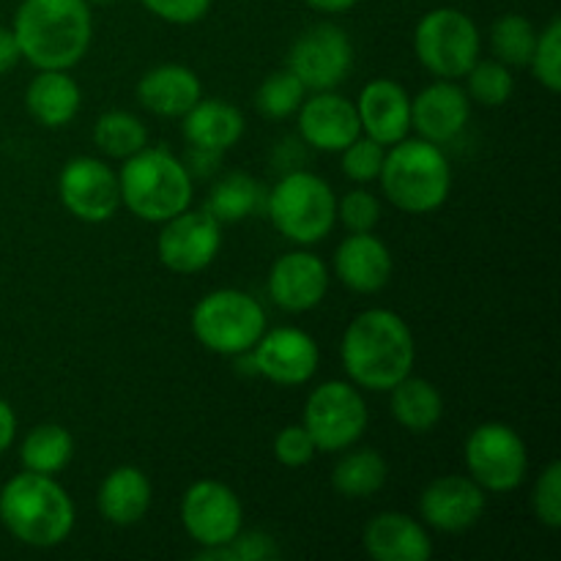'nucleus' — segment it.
Returning <instances> with one entry per match:
<instances>
[{"instance_id": "obj_1", "label": "nucleus", "mask_w": 561, "mask_h": 561, "mask_svg": "<svg viewBox=\"0 0 561 561\" xmlns=\"http://www.w3.org/2000/svg\"><path fill=\"white\" fill-rule=\"evenodd\" d=\"M343 367L356 387L367 392H389L411 376L416 359L414 334L392 310H365L348 323L340 345Z\"/></svg>"}, {"instance_id": "obj_2", "label": "nucleus", "mask_w": 561, "mask_h": 561, "mask_svg": "<svg viewBox=\"0 0 561 561\" xmlns=\"http://www.w3.org/2000/svg\"><path fill=\"white\" fill-rule=\"evenodd\" d=\"M11 31L27 64L69 71L91 47V9L85 0H22Z\"/></svg>"}, {"instance_id": "obj_3", "label": "nucleus", "mask_w": 561, "mask_h": 561, "mask_svg": "<svg viewBox=\"0 0 561 561\" xmlns=\"http://www.w3.org/2000/svg\"><path fill=\"white\" fill-rule=\"evenodd\" d=\"M0 520L25 546L55 548L75 529V504L53 477L22 471L0 488Z\"/></svg>"}, {"instance_id": "obj_4", "label": "nucleus", "mask_w": 561, "mask_h": 561, "mask_svg": "<svg viewBox=\"0 0 561 561\" xmlns=\"http://www.w3.org/2000/svg\"><path fill=\"white\" fill-rule=\"evenodd\" d=\"M381 190L394 208L405 214H431L447 203L453 190V168L436 142L403 137L383 157Z\"/></svg>"}, {"instance_id": "obj_5", "label": "nucleus", "mask_w": 561, "mask_h": 561, "mask_svg": "<svg viewBox=\"0 0 561 561\" xmlns=\"http://www.w3.org/2000/svg\"><path fill=\"white\" fill-rule=\"evenodd\" d=\"M121 203L142 222H168L192 203V173L164 148H142L124 159Z\"/></svg>"}, {"instance_id": "obj_6", "label": "nucleus", "mask_w": 561, "mask_h": 561, "mask_svg": "<svg viewBox=\"0 0 561 561\" xmlns=\"http://www.w3.org/2000/svg\"><path fill=\"white\" fill-rule=\"evenodd\" d=\"M268 217L288 241L316 244L337 222V197L321 175L296 170L279 179L268 195Z\"/></svg>"}, {"instance_id": "obj_7", "label": "nucleus", "mask_w": 561, "mask_h": 561, "mask_svg": "<svg viewBox=\"0 0 561 561\" xmlns=\"http://www.w3.org/2000/svg\"><path fill=\"white\" fill-rule=\"evenodd\" d=\"M192 332L203 348L222 356L250 354L266 332L261 301L244 290L222 288L206 294L192 310Z\"/></svg>"}, {"instance_id": "obj_8", "label": "nucleus", "mask_w": 561, "mask_h": 561, "mask_svg": "<svg viewBox=\"0 0 561 561\" xmlns=\"http://www.w3.org/2000/svg\"><path fill=\"white\" fill-rule=\"evenodd\" d=\"M480 27L460 9H433L414 31L420 64L442 80H460L480 60Z\"/></svg>"}, {"instance_id": "obj_9", "label": "nucleus", "mask_w": 561, "mask_h": 561, "mask_svg": "<svg viewBox=\"0 0 561 561\" xmlns=\"http://www.w3.org/2000/svg\"><path fill=\"white\" fill-rule=\"evenodd\" d=\"M463 460L469 477L491 493H510L526 480L529 453L524 438L504 422H485L466 438Z\"/></svg>"}, {"instance_id": "obj_10", "label": "nucleus", "mask_w": 561, "mask_h": 561, "mask_svg": "<svg viewBox=\"0 0 561 561\" xmlns=\"http://www.w3.org/2000/svg\"><path fill=\"white\" fill-rule=\"evenodd\" d=\"M367 405L356 387L327 381L310 392L305 403V427L318 453H343L354 447L367 427Z\"/></svg>"}, {"instance_id": "obj_11", "label": "nucleus", "mask_w": 561, "mask_h": 561, "mask_svg": "<svg viewBox=\"0 0 561 561\" xmlns=\"http://www.w3.org/2000/svg\"><path fill=\"white\" fill-rule=\"evenodd\" d=\"M354 66V47L343 27L332 22L312 25L301 33L288 53V71H294L307 91H334Z\"/></svg>"}, {"instance_id": "obj_12", "label": "nucleus", "mask_w": 561, "mask_h": 561, "mask_svg": "<svg viewBox=\"0 0 561 561\" xmlns=\"http://www.w3.org/2000/svg\"><path fill=\"white\" fill-rule=\"evenodd\" d=\"M58 195L66 211L80 222H107L121 206L118 173L96 157H75L60 170Z\"/></svg>"}, {"instance_id": "obj_13", "label": "nucleus", "mask_w": 561, "mask_h": 561, "mask_svg": "<svg viewBox=\"0 0 561 561\" xmlns=\"http://www.w3.org/2000/svg\"><path fill=\"white\" fill-rule=\"evenodd\" d=\"M181 524L197 546H228L241 531L244 510L233 488L217 480H201L181 499Z\"/></svg>"}, {"instance_id": "obj_14", "label": "nucleus", "mask_w": 561, "mask_h": 561, "mask_svg": "<svg viewBox=\"0 0 561 561\" xmlns=\"http://www.w3.org/2000/svg\"><path fill=\"white\" fill-rule=\"evenodd\" d=\"M157 239V255L164 268L175 274H197L211 266L222 247V228L208 211H181L162 222Z\"/></svg>"}, {"instance_id": "obj_15", "label": "nucleus", "mask_w": 561, "mask_h": 561, "mask_svg": "<svg viewBox=\"0 0 561 561\" xmlns=\"http://www.w3.org/2000/svg\"><path fill=\"white\" fill-rule=\"evenodd\" d=\"M321 362L318 343L296 327H279L263 332L252 348V365L266 381L277 387H301L310 381Z\"/></svg>"}, {"instance_id": "obj_16", "label": "nucleus", "mask_w": 561, "mask_h": 561, "mask_svg": "<svg viewBox=\"0 0 561 561\" xmlns=\"http://www.w3.org/2000/svg\"><path fill=\"white\" fill-rule=\"evenodd\" d=\"M420 513L422 520L433 529L466 531L485 513V491L471 477H438L422 491Z\"/></svg>"}, {"instance_id": "obj_17", "label": "nucleus", "mask_w": 561, "mask_h": 561, "mask_svg": "<svg viewBox=\"0 0 561 561\" xmlns=\"http://www.w3.org/2000/svg\"><path fill=\"white\" fill-rule=\"evenodd\" d=\"M329 272L327 263L305 250L285 252L268 272V296L285 312H307L318 307L327 296Z\"/></svg>"}, {"instance_id": "obj_18", "label": "nucleus", "mask_w": 561, "mask_h": 561, "mask_svg": "<svg viewBox=\"0 0 561 561\" xmlns=\"http://www.w3.org/2000/svg\"><path fill=\"white\" fill-rule=\"evenodd\" d=\"M296 113H299L301 137L318 151L340 153L362 135L356 104L340 93L316 91V96L301 102Z\"/></svg>"}, {"instance_id": "obj_19", "label": "nucleus", "mask_w": 561, "mask_h": 561, "mask_svg": "<svg viewBox=\"0 0 561 561\" xmlns=\"http://www.w3.org/2000/svg\"><path fill=\"white\" fill-rule=\"evenodd\" d=\"M471 118L469 93L453 80L433 82L411 99V126L436 146L455 140Z\"/></svg>"}, {"instance_id": "obj_20", "label": "nucleus", "mask_w": 561, "mask_h": 561, "mask_svg": "<svg viewBox=\"0 0 561 561\" xmlns=\"http://www.w3.org/2000/svg\"><path fill=\"white\" fill-rule=\"evenodd\" d=\"M356 115L367 137L381 146H394L411 131V96L400 82L378 77L362 88Z\"/></svg>"}, {"instance_id": "obj_21", "label": "nucleus", "mask_w": 561, "mask_h": 561, "mask_svg": "<svg viewBox=\"0 0 561 561\" xmlns=\"http://www.w3.org/2000/svg\"><path fill=\"white\" fill-rule=\"evenodd\" d=\"M334 274L356 294H378L392 277V252L373 230L351 233L334 252Z\"/></svg>"}, {"instance_id": "obj_22", "label": "nucleus", "mask_w": 561, "mask_h": 561, "mask_svg": "<svg viewBox=\"0 0 561 561\" xmlns=\"http://www.w3.org/2000/svg\"><path fill=\"white\" fill-rule=\"evenodd\" d=\"M203 99V85L192 69L181 64H164L146 71L137 82V102L162 118H184Z\"/></svg>"}, {"instance_id": "obj_23", "label": "nucleus", "mask_w": 561, "mask_h": 561, "mask_svg": "<svg viewBox=\"0 0 561 561\" xmlns=\"http://www.w3.org/2000/svg\"><path fill=\"white\" fill-rule=\"evenodd\" d=\"M362 540L376 561H427L433 553L425 526L403 513H381L370 518Z\"/></svg>"}, {"instance_id": "obj_24", "label": "nucleus", "mask_w": 561, "mask_h": 561, "mask_svg": "<svg viewBox=\"0 0 561 561\" xmlns=\"http://www.w3.org/2000/svg\"><path fill=\"white\" fill-rule=\"evenodd\" d=\"M80 85L64 69H38L25 91V107L36 124L60 129L80 113Z\"/></svg>"}, {"instance_id": "obj_25", "label": "nucleus", "mask_w": 561, "mask_h": 561, "mask_svg": "<svg viewBox=\"0 0 561 561\" xmlns=\"http://www.w3.org/2000/svg\"><path fill=\"white\" fill-rule=\"evenodd\" d=\"M151 482L137 466H118L99 485V513L113 526H135L151 507Z\"/></svg>"}, {"instance_id": "obj_26", "label": "nucleus", "mask_w": 561, "mask_h": 561, "mask_svg": "<svg viewBox=\"0 0 561 561\" xmlns=\"http://www.w3.org/2000/svg\"><path fill=\"white\" fill-rule=\"evenodd\" d=\"M184 137L201 151H228L244 135V115L222 99H201L184 115Z\"/></svg>"}, {"instance_id": "obj_27", "label": "nucleus", "mask_w": 561, "mask_h": 561, "mask_svg": "<svg viewBox=\"0 0 561 561\" xmlns=\"http://www.w3.org/2000/svg\"><path fill=\"white\" fill-rule=\"evenodd\" d=\"M392 416L400 427L409 433H431L444 414L442 392L425 378L405 376L392 389Z\"/></svg>"}, {"instance_id": "obj_28", "label": "nucleus", "mask_w": 561, "mask_h": 561, "mask_svg": "<svg viewBox=\"0 0 561 561\" xmlns=\"http://www.w3.org/2000/svg\"><path fill=\"white\" fill-rule=\"evenodd\" d=\"M389 466L378 449H354L332 471V488L343 499H370L387 485Z\"/></svg>"}, {"instance_id": "obj_29", "label": "nucleus", "mask_w": 561, "mask_h": 561, "mask_svg": "<svg viewBox=\"0 0 561 561\" xmlns=\"http://www.w3.org/2000/svg\"><path fill=\"white\" fill-rule=\"evenodd\" d=\"M75 458V438L64 425H38L25 436L20 460L25 471L55 477Z\"/></svg>"}, {"instance_id": "obj_30", "label": "nucleus", "mask_w": 561, "mask_h": 561, "mask_svg": "<svg viewBox=\"0 0 561 561\" xmlns=\"http://www.w3.org/2000/svg\"><path fill=\"white\" fill-rule=\"evenodd\" d=\"M93 142L113 159H129L148 146V129L137 115L113 110L93 124Z\"/></svg>"}, {"instance_id": "obj_31", "label": "nucleus", "mask_w": 561, "mask_h": 561, "mask_svg": "<svg viewBox=\"0 0 561 561\" xmlns=\"http://www.w3.org/2000/svg\"><path fill=\"white\" fill-rule=\"evenodd\" d=\"M257 201H261L257 181L247 173H230L222 181H217L206 201V211L217 222H241L255 211Z\"/></svg>"}, {"instance_id": "obj_32", "label": "nucleus", "mask_w": 561, "mask_h": 561, "mask_svg": "<svg viewBox=\"0 0 561 561\" xmlns=\"http://www.w3.org/2000/svg\"><path fill=\"white\" fill-rule=\"evenodd\" d=\"M537 31L526 16L504 14L502 20L493 22L491 27V47L496 60H502L510 69H524L529 66L531 53H535Z\"/></svg>"}, {"instance_id": "obj_33", "label": "nucleus", "mask_w": 561, "mask_h": 561, "mask_svg": "<svg viewBox=\"0 0 561 561\" xmlns=\"http://www.w3.org/2000/svg\"><path fill=\"white\" fill-rule=\"evenodd\" d=\"M515 91V77L502 60H477L466 71V93L482 107H502Z\"/></svg>"}, {"instance_id": "obj_34", "label": "nucleus", "mask_w": 561, "mask_h": 561, "mask_svg": "<svg viewBox=\"0 0 561 561\" xmlns=\"http://www.w3.org/2000/svg\"><path fill=\"white\" fill-rule=\"evenodd\" d=\"M305 91L307 88L301 85V80L294 71H274V75H268L266 80L261 82V88H257V110H261L266 118H288V115H294L296 110L301 107V102H305Z\"/></svg>"}, {"instance_id": "obj_35", "label": "nucleus", "mask_w": 561, "mask_h": 561, "mask_svg": "<svg viewBox=\"0 0 561 561\" xmlns=\"http://www.w3.org/2000/svg\"><path fill=\"white\" fill-rule=\"evenodd\" d=\"M531 71L551 93L561 91V20L553 16L542 33H537L535 53L529 60Z\"/></svg>"}, {"instance_id": "obj_36", "label": "nucleus", "mask_w": 561, "mask_h": 561, "mask_svg": "<svg viewBox=\"0 0 561 561\" xmlns=\"http://www.w3.org/2000/svg\"><path fill=\"white\" fill-rule=\"evenodd\" d=\"M277 542L266 535V531H239L228 546L217 548H203V553L197 559L206 561H268L277 559Z\"/></svg>"}, {"instance_id": "obj_37", "label": "nucleus", "mask_w": 561, "mask_h": 561, "mask_svg": "<svg viewBox=\"0 0 561 561\" xmlns=\"http://www.w3.org/2000/svg\"><path fill=\"white\" fill-rule=\"evenodd\" d=\"M343 173L348 175L356 184H370L381 173L383 157H387V146L376 142L373 137H356L351 146H345L343 151Z\"/></svg>"}, {"instance_id": "obj_38", "label": "nucleus", "mask_w": 561, "mask_h": 561, "mask_svg": "<svg viewBox=\"0 0 561 561\" xmlns=\"http://www.w3.org/2000/svg\"><path fill=\"white\" fill-rule=\"evenodd\" d=\"M531 510L537 520L548 529H561V463L553 460L542 469L535 491H531Z\"/></svg>"}, {"instance_id": "obj_39", "label": "nucleus", "mask_w": 561, "mask_h": 561, "mask_svg": "<svg viewBox=\"0 0 561 561\" xmlns=\"http://www.w3.org/2000/svg\"><path fill=\"white\" fill-rule=\"evenodd\" d=\"M337 217L351 233H370L381 219V203L373 192L351 190L343 201H337Z\"/></svg>"}, {"instance_id": "obj_40", "label": "nucleus", "mask_w": 561, "mask_h": 561, "mask_svg": "<svg viewBox=\"0 0 561 561\" xmlns=\"http://www.w3.org/2000/svg\"><path fill=\"white\" fill-rule=\"evenodd\" d=\"M318 447L312 442V436L307 433L305 425H288L277 433L274 438V458L279 460L288 469H299V466H307L312 458H316Z\"/></svg>"}, {"instance_id": "obj_41", "label": "nucleus", "mask_w": 561, "mask_h": 561, "mask_svg": "<svg viewBox=\"0 0 561 561\" xmlns=\"http://www.w3.org/2000/svg\"><path fill=\"white\" fill-rule=\"evenodd\" d=\"M153 16L173 25H192L201 22L211 9V0H140Z\"/></svg>"}, {"instance_id": "obj_42", "label": "nucleus", "mask_w": 561, "mask_h": 561, "mask_svg": "<svg viewBox=\"0 0 561 561\" xmlns=\"http://www.w3.org/2000/svg\"><path fill=\"white\" fill-rule=\"evenodd\" d=\"M22 60L20 44H16L14 31L11 27H0V75L14 69L16 64Z\"/></svg>"}, {"instance_id": "obj_43", "label": "nucleus", "mask_w": 561, "mask_h": 561, "mask_svg": "<svg viewBox=\"0 0 561 561\" xmlns=\"http://www.w3.org/2000/svg\"><path fill=\"white\" fill-rule=\"evenodd\" d=\"M16 436V414L3 398H0V455L14 444Z\"/></svg>"}, {"instance_id": "obj_44", "label": "nucleus", "mask_w": 561, "mask_h": 561, "mask_svg": "<svg viewBox=\"0 0 561 561\" xmlns=\"http://www.w3.org/2000/svg\"><path fill=\"white\" fill-rule=\"evenodd\" d=\"M305 3L316 11H323V14H343V11L354 9L356 0H305Z\"/></svg>"}, {"instance_id": "obj_45", "label": "nucleus", "mask_w": 561, "mask_h": 561, "mask_svg": "<svg viewBox=\"0 0 561 561\" xmlns=\"http://www.w3.org/2000/svg\"><path fill=\"white\" fill-rule=\"evenodd\" d=\"M85 3H113V0H85Z\"/></svg>"}]
</instances>
